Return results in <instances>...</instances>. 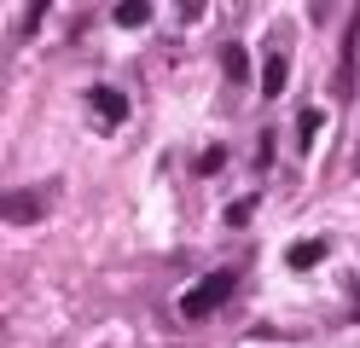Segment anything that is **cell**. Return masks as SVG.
<instances>
[{
  "instance_id": "cell-7",
  "label": "cell",
  "mask_w": 360,
  "mask_h": 348,
  "mask_svg": "<svg viewBox=\"0 0 360 348\" xmlns=\"http://www.w3.org/2000/svg\"><path fill=\"white\" fill-rule=\"evenodd\" d=\"M221 169H227V151L221 146H210L204 157H198V174H221Z\"/></svg>"
},
{
  "instance_id": "cell-6",
  "label": "cell",
  "mask_w": 360,
  "mask_h": 348,
  "mask_svg": "<svg viewBox=\"0 0 360 348\" xmlns=\"http://www.w3.org/2000/svg\"><path fill=\"white\" fill-rule=\"evenodd\" d=\"M110 18H117V23H122V30H140V23L151 18V6H146V0H122V6H117V12H110Z\"/></svg>"
},
{
  "instance_id": "cell-4",
  "label": "cell",
  "mask_w": 360,
  "mask_h": 348,
  "mask_svg": "<svg viewBox=\"0 0 360 348\" xmlns=\"http://www.w3.org/2000/svg\"><path fill=\"white\" fill-rule=\"evenodd\" d=\"M262 93H267V99H279V93H285V53H267V64H262Z\"/></svg>"
},
{
  "instance_id": "cell-1",
  "label": "cell",
  "mask_w": 360,
  "mask_h": 348,
  "mask_svg": "<svg viewBox=\"0 0 360 348\" xmlns=\"http://www.w3.org/2000/svg\"><path fill=\"white\" fill-rule=\"evenodd\" d=\"M233 290H238V273H233V267H215L210 278H198V285L180 296V314H186V319H204V314H215Z\"/></svg>"
},
{
  "instance_id": "cell-9",
  "label": "cell",
  "mask_w": 360,
  "mask_h": 348,
  "mask_svg": "<svg viewBox=\"0 0 360 348\" xmlns=\"http://www.w3.org/2000/svg\"><path fill=\"white\" fill-rule=\"evenodd\" d=\"M314 134H320V110H302V146H308Z\"/></svg>"
},
{
  "instance_id": "cell-5",
  "label": "cell",
  "mask_w": 360,
  "mask_h": 348,
  "mask_svg": "<svg viewBox=\"0 0 360 348\" xmlns=\"http://www.w3.org/2000/svg\"><path fill=\"white\" fill-rule=\"evenodd\" d=\"M320 255H326V244H320V238H308V244H290L285 262L297 267V273H308V267H320Z\"/></svg>"
},
{
  "instance_id": "cell-3",
  "label": "cell",
  "mask_w": 360,
  "mask_h": 348,
  "mask_svg": "<svg viewBox=\"0 0 360 348\" xmlns=\"http://www.w3.org/2000/svg\"><path fill=\"white\" fill-rule=\"evenodd\" d=\"M0 215L18 221V226H30V221L41 215V198H35V192H6V198H0Z\"/></svg>"
},
{
  "instance_id": "cell-8",
  "label": "cell",
  "mask_w": 360,
  "mask_h": 348,
  "mask_svg": "<svg viewBox=\"0 0 360 348\" xmlns=\"http://www.w3.org/2000/svg\"><path fill=\"white\" fill-rule=\"evenodd\" d=\"M256 215V198H238V203H227V226H244Z\"/></svg>"
},
{
  "instance_id": "cell-10",
  "label": "cell",
  "mask_w": 360,
  "mask_h": 348,
  "mask_svg": "<svg viewBox=\"0 0 360 348\" xmlns=\"http://www.w3.org/2000/svg\"><path fill=\"white\" fill-rule=\"evenodd\" d=\"M221 58H227V76H244V53H238V46H227Z\"/></svg>"
},
{
  "instance_id": "cell-2",
  "label": "cell",
  "mask_w": 360,
  "mask_h": 348,
  "mask_svg": "<svg viewBox=\"0 0 360 348\" xmlns=\"http://www.w3.org/2000/svg\"><path fill=\"white\" fill-rule=\"evenodd\" d=\"M87 105L99 110V122H105V128H117L122 116H128V99H122L117 87H94V93H87Z\"/></svg>"
}]
</instances>
